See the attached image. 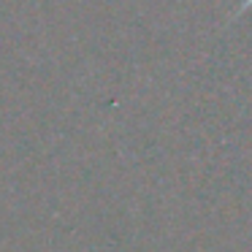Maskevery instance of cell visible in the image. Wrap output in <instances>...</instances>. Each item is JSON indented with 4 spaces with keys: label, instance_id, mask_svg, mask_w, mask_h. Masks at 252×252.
<instances>
[{
    "label": "cell",
    "instance_id": "6da1fadb",
    "mask_svg": "<svg viewBox=\"0 0 252 252\" xmlns=\"http://www.w3.org/2000/svg\"><path fill=\"white\" fill-rule=\"evenodd\" d=\"M250 8H252V0H244V3H241V8L236 11V17H239V14H244V11H250Z\"/></svg>",
    "mask_w": 252,
    "mask_h": 252
}]
</instances>
